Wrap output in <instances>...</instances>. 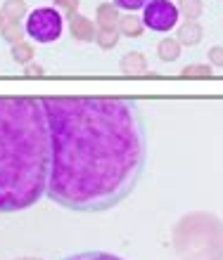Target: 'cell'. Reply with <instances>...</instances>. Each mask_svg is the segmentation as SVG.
I'll use <instances>...</instances> for the list:
<instances>
[{
	"instance_id": "obj_19",
	"label": "cell",
	"mask_w": 223,
	"mask_h": 260,
	"mask_svg": "<svg viewBox=\"0 0 223 260\" xmlns=\"http://www.w3.org/2000/svg\"><path fill=\"white\" fill-rule=\"evenodd\" d=\"M119 10H126V12H135V10H143V7L150 3V0H112Z\"/></svg>"
},
{
	"instance_id": "obj_14",
	"label": "cell",
	"mask_w": 223,
	"mask_h": 260,
	"mask_svg": "<svg viewBox=\"0 0 223 260\" xmlns=\"http://www.w3.org/2000/svg\"><path fill=\"white\" fill-rule=\"evenodd\" d=\"M12 59L17 64H31V59H34V48L29 45V43H17V45H12Z\"/></svg>"
},
{
	"instance_id": "obj_4",
	"label": "cell",
	"mask_w": 223,
	"mask_h": 260,
	"mask_svg": "<svg viewBox=\"0 0 223 260\" xmlns=\"http://www.w3.org/2000/svg\"><path fill=\"white\" fill-rule=\"evenodd\" d=\"M178 5L171 3V0H150L145 7H143V24L145 28L154 31V34H169L171 28L178 24Z\"/></svg>"
},
{
	"instance_id": "obj_6",
	"label": "cell",
	"mask_w": 223,
	"mask_h": 260,
	"mask_svg": "<svg viewBox=\"0 0 223 260\" xmlns=\"http://www.w3.org/2000/svg\"><path fill=\"white\" fill-rule=\"evenodd\" d=\"M119 19H121V14H119V7L114 3H102L95 10V26L100 31H117Z\"/></svg>"
},
{
	"instance_id": "obj_18",
	"label": "cell",
	"mask_w": 223,
	"mask_h": 260,
	"mask_svg": "<svg viewBox=\"0 0 223 260\" xmlns=\"http://www.w3.org/2000/svg\"><path fill=\"white\" fill-rule=\"evenodd\" d=\"M52 3H55L52 7H57V10H62L64 17L69 19V17H74V14L78 12V3H81V0H52Z\"/></svg>"
},
{
	"instance_id": "obj_12",
	"label": "cell",
	"mask_w": 223,
	"mask_h": 260,
	"mask_svg": "<svg viewBox=\"0 0 223 260\" xmlns=\"http://www.w3.org/2000/svg\"><path fill=\"white\" fill-rule=\"evenodd\" d=\"M24 26H21L19 21H5V26L0 28V36H3V41L10 43V45H17V43L24 41Z\"/></svg>"
},
{
	"instance_id": "obj_16",
	"label": "cell",
	"mask_w": 223,
	"mask_h": 260,
	"mask_svg": "<svg viewBox=\"0 0 223 260\" xmlns=\"http://www.w3.org/2000/svg\"><path fill=\"white\" fill-rule=\"evenodd\" d=\"M183 78H209L211 76V67H207V64H190V67H185L181 71Z\"/></svg>"
},
{
	"instance_id": "obj_3",
	"label": "cell",
	"mask_w": 223,
	"mask_h": 260,
	"mask_svg": "<svg viewBox=\"0 0 223 260\" xmlns=\"http://www.w3.org/2000/svg\"><path fill=\"white\" fill-rule=\"evenodd\" d=\"M29 38L36 43H55L64 31V14L57 7H36L34 12L26 14V24H24Z\"/></svg>"
},
{
	"instance_id": "obj_13",
	"label": "cell",
	"mask_w": 223,
	"mask_h": 260,
	"mask_svg": "<svg viewBox=\"0 0 223 260\" xmlns=\"http://www.w3.org/2000/svg\"><path fill=\"white\" fill-rule=\"evenodd\" d=\"M3 14H5L7 21H19L21 17H26L29 14L26 3H24V0H5V5H3Z\"/></svg>"
},
{
	"instance_id": "obj_1",
	"label": "cell",
	"mask_w": 223,
	"mask_h": 260,
	"mask_svg": "<svg viewBox=\"0 0 223 260\" xmlns=\"http://www.w3.org/2000/svg\"><path fill=\"white\" fill-rule=\"evenodd\" d=\"M50 178L45 197L67 211L102 213L138 187L147 125L126 97H45Z\"/></svg>"
},
{
	"instance_id": "obj_11",
	"label": "cell",
	"mask_w": 223,
	"mask_h": 260,
	"mask_svg": "<svg viewBox=\"0 0 223 260\" xmlns=\"http://www.w3.org/2000/svg\"><path fill=\"white\" fill-rule=\"evenodd\" d=\"M178 12L185 17V21H197L204 12L202 0H178Z\"/></svg>"
},
{
	"instance_id": "obj_20",
	"label": "cell",
	"mask_w": 223,
	"mask_h": 260,
	"mask_svg": "<svg viewBox=\"0 0 223 260\" xmlns=\"http://www.w3.org/2000/svg\"><path fill=\"white\" fill-rule=\"evenodd\" d=\"M209 62L214 64V67H221L223 69V48H221V45H214V48L209 50Z\"/></svg>"
},
{
	"instance_id": "obj_17",
	"label": "cell",
	"mask_w": 223,
	"mask_h": 260,
	"mask_svg": "<svg viewBox=\"0 0 223 260\" xmlns=\"http://www.w3.org/2000/svg\"><path fill=\"white\" fill-rule=\"evenodd\" d=\"M95 43H98L102 50H112L119 43V31H98Z\"/></svg>"
},
{
	"instance_id": "obj_10",
	"label": "cell",
	"mask_w": 223,
	"mask_h": 260,
	"mask_svg": "<svg viewBox=\"0 0 223 260\" xmlns=\"http://www.w3.org/2000/svg\"><path fill=\"white\" fill-rule=\"evenodd\" d=\"M157 55H159L161 62H176L181 57V43L176 38H164L157 45Z\"/></svg>"
},
{
	"instance_id": "obj_7",
	"label": "cell",
	"mask_w": 223,
	"mask_h": 260,
	"mask_svg": "<svg viewBox=\"0 0 223 260\" xmlns=\"http://www.w3.org/2000/svg\"><path fill=\"white\" fill-rule=\"evenodd\" d=\"M121 71L128 76H143L147 71V59L143 52H126L121 59Z\"/></svg>"
},
{
	"instance_id": "obj_5",
	"label": "cell",
	"mask_w": 223,
	"mask_h": 260,
	"mask_svg": "<svg viewBox=\"0 0 223 260\" xmlns=\"http://www.w3.org/2000/svg\"><path fill=\"white\" fill-rule=\"evenodd\" d=\"M69 31L81 43H93L95 36H98V26L88 17H83V14H78V12L74 17H69Z\"/></svg>"
},
{
	"instance_id": "obj_21",
	"label": "cell",
	"mask_w": 223,
	"mask_h": 260,
	"mask_svg": "<svg viewBox=\"0 0 223 260\" xmlns=\"http://www.w3.org/2000/svg\"><path fill=\"white\" fill-rule=\"evenodd\" d=\"M45 74V71H43V67L41 64H26V67H24V76H29V78H38V76H43Z\"/></svg>"
},
{
	"instance_id": "obj_15",
	"label": "cell",
	"mask_w": 223,
	"mask_h": 260,
	"mask_svg": "<svg viewBox=\"0 0 223 260\" xmlns=\"http://www.w3.org/2000/svg\"><path fill=\"white\" fill-rule=\"evenodd\" d=\"M64 260H124L114 253H107V251H83V253H74L67 255Z\"/></svg>"
},
{
	"instance_id": "obj_9",
	"label": "cell",
	"mask_w": 223,
	"mask_h": 260,
	"mask_svg": "<svg viewBox=\"0 0 223 260\" xmlns=\"http://www.w3.org/2000/svg\"><path fill=\"white\" fill-rule=\"evenodd\" d=\"M119 36H128V38H140L143 36V31H145V24H143V19L140 17H121L119 19Z\"/></svg>"
},
{
	"instance_id": "obj_8",
	"label": "cell",
	"mask_w": 223,
	"mask_h": 260,
	"mask_svg": "<svg viewBox=\"0 0 223 260\" xmlns=\"http://www.w3.org/2000/svg\"><path fill=\"white\" fill-rule=\"evenodd\" d=\"M204 36V28L197 24V21H185L181 28H178V38L176 41L181 43V45H188V48H192V45H197V43L202 41Z\"/></svg>"
},
{
	"instance_id": "obj_2",
	"label": "cell",
	"mask_w": 223,
	"mask_h": 260,
	"mask_svg": "<svg viewBox=\"0 0 223 260\" xmlns=\"http://www.w3.org/2000/svg\"><path fill=\"white\" fill-rule=\"evenodd\" d=\"M50 133L43 100L0 97V213H17L45 197Z\"/></svg>"
},
{
	"instance_id": "obj_22",
	"label": "cell",
	"mask_w": 223,
	"mask_h": 260,
	"mask_svg": "<svg viewBox=\"0 0 223 260\" xmlns=\"http://www.w3.org/2000/svg\"><path fill=\"white\" fill-rule=\"evenodd\" d=\"M5 14H3V10H0V28H3V26H5Z\"/></svg>"
}]
</instances>
